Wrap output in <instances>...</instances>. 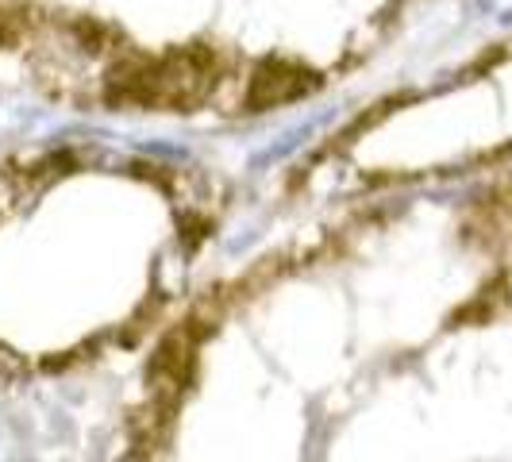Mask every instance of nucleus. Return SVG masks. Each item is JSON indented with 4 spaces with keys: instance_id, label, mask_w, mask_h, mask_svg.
<instances>
[{
    "instance_id": "f257e3e1",
    "label": "nucleus",
    "mask_w": 512,
    "mask_h": 462,
    "mask_svg": "<svg viewBox=\"0 0 512 462\" xmlns=\"http://www.w3.org/2000/svg\"><path fill=\"white\" fill-rule=\"evenodd\" d=\"M212 85V62L205 54H166L135 70H116V93L135 104L185 108L197 104Z\"/></svg>"
},
{
    "instance_id": "f03ea898",
    "label": "nucleus",
    "mask_w": 512,
    "mask_h": 462,
    "mask_svg": "<svg viewBox=\"0 0 512 462\" xmlns=\"http://www.w3.org/2000/svg\"><path fill=\"white\" fill-rule=\"evenodd\" d=\"M301 89H305V74H301V70L266 66V70L255 77V104L285 101V97H293V93H301Z\"/></svg>"
}]
</instances>
